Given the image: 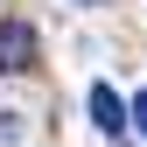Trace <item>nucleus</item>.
Returning <instances> with one entry per match:
<instances>
[{
  "label": "nucleus",
  "mask_w": 147,
  "mask_h": 147,
  "mask_svg": "<svg viewBox=\"0 0 147 147\" xmlns=\"http://www.w3.org/2000/svg\"><path fill=\"white\" fill-rule=\"evenodd\" d=\"M28 63H35V28L7 21L0 28V70H28Z\"/></svg>",
  "instance_id": "obj_1"
},
{
  "label": "nucleus",
  "mask_w": 147,
  "mask_h": 147,
  "mask_svg": "<svg viewBox=\"0 0 147 147\" xmlns=\"http://www.w3.org/2000/svg\"><path fill=\"white\" fill-rule=\"evenodd\" d=\"M91 119H98L105 133H126V105L112 98V84H91Z\"/></svg>",
  "instance_id": "obj_2"
},
{
  "label": "nucleus",
  "mask_w": 147,
  "mask_h": 147,
  "mask_svg": "<svg viewBox=\"0 0 147 147\" xmlns=\"http://www.w3.org/2000/svg\"><path fill=\"white\" fill-rule=\"evenodd\" d=\"M133 126H140V133H147V91H140V98H133Z\"/></svg>",
  "instance_id": "obj_3"
},
{
  "label": "nucleus",
  "mask_w": 147,
  "mask_h": 147,
  "mask_svg": "<svg viewBox=\"0 0 147 147\" xmlns=\"http://www.w3.org/2000/svg\"><path fill=\"white\" fill-rule=\"evenodd\" d=\"M77 7H98V0H77Z\"/></svg>",
  "instance_id": "obj_4"
}]
</instances>
